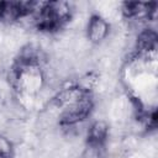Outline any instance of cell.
Instances as JSON below:
<instances>
[{"mask_svg": "<svg viewBox=\"0 0 158 158\" xmlns=\"http://www.w3.org/2000/svg\"><path fill=\"white\" fill-rule=\"evenodd\" d=\"M110 31L111 25L102 17L93 14L88 21L84 35L93 46H99L107 40Z\"/></svg>", "mask_w": 158, "mask_h": 158, "instance_id": "obj_1", "label": "cell"}, {"mask_svg": "<svg viewBox=\"0 0 158 158\" xmlns=\"http://www.w3.org/2000/svg\"><path fill=\"white\" fill-rule=\"evenodd\" d=\"M4 14H5V2L4 1H0V23L2 22Z\"/></svg>", "mask_w": 158, "mask_h": 158, "instance_id": "obj_4", "label": "cell"}, {"mask_svg": "<svg viewBox=\"0 0 158 158\" xmlns=\"http://www.w3.org/2000/svg\"><path fill=\"white\" fill-rule=\"evenodd\" d=\"M111 126L107 120H94L89 123L86 131V142L93 144L104 146L110 136Z\"/></svg>", "mask_w": 158, "mask_h": 158, "instance_id": "obj_2", "label": "cell"}, {"mask_svg": "<svg viewBox=\"0 0 158 158\" xmlns=\"http://www.w3.org/2000/svg\"><path fill=\"white\" fill-rule=\"evenodd\" d=\"M79 158H107V153L104 146L85 142Z\"/></svg>", "mask_w": 158, "mask_h": 158, "instance_id": "obj_3", "label": "cell"}]
</instances>
